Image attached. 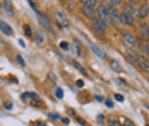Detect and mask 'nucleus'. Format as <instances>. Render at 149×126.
Returning <instances> with one entry per match:
<instances>
[{
	"mask_svg": "<svg viewBox=\"0 0 149 126\" xmlns=\"http://www.w3.org/2000/svg\"><path fill=\"white\" fill-rule=\"evenodd\" d=\"M122 5H123V14L129 15V17L134 21V24L141 21V15H139V3H137V2H123Z\"/></svg>",
	"mask_w": 149,
	"mask_h": 126,
	"instance_id": "nucleus-1",
	"label": "nucleus"
},
{
	"mask_svg": "<svg viewBox=\"0 0 149 126\" xmlns=\"http://www.w3.org/2000/svg\"><path fill=\"white\" fill-rule=\"evenodd\" d=\"M96 10H98V19L103 22L106 28H108L110 24H113V22H111V17H110V7H108L106 3H98V9H96Z\"/></svg>",
	"mask_w": 149,
	"mask_h": 126,
	"instance_id": "nucleus-2",
	"label": "nucleus"
},
{
	"mask_svg": "<svg viewBox=\"0 0 149 126\" xmlns=\"http://www.w3.org/2000/svg\"><path fill=\"white\" fill-rule=\"evenodd\" d=\"M122 43H123L125 48L134 50L135 46H137V36H135L134 32H122Z\"/></svg>",
	"mask_w": 149,
	"mask_h": 126,
	"instance_id": "nucleus-3",
	"label": "nucleus"
},
{
	"mask_svg": "<svg viewBox=\"0 0 149 126\" xmlns=\"http://www.w3.org/2000/svg\"><path fill=\"white\" fill-rule=\"evenodd\" d=\"M125 58L129 60V63L130 65H134V67H139V60H141V55L134 51V50H129V51H125Z\"/></svg>",
	"mask_w": 149,
	"mask_h": 126,
	"instance_id": "nucleus-4",
	"label": "nucleus"
},
{
	"mask_svg": "<svg viewBox=\"0 0 149 126\" xmlns=\"http://www.w3.org/2000/svg\"><path fill=\"white\" fill-rule=\"evenodd\" d=\"M91 24H93V29H94L100 36H104V34H106V26H104L98 17H94V19L91 21Z\"/></svg>",
	"mask_w": 149,
	"mask_h": 126,
	"instance_id": "nucleus-5",
	"label": "nucleus"
},
{
	"mask_svg": "<svg viewBox=\"0 0 149 126\" xmlns=\"http://www.w3.org/2000/svg\"><path fill=\"white\" fill-rule=\"evenodd\" d=\"M55 22H57L62 29H67V28H69V21H67V15H65V12H57V14H55Z\"/></svg>",
	"mask_w": 149,
	"mask_h": 126,
	"instance_id": "nucleus-6",
	"label": "nucleus"
},
{
	"mask_svg": "<svg viewBox=\"0 0 149 126\" xmlns=\"http://www.w3.org/2000/svg\"><path fill=\"white\" fill-rule=\"evenodd\" d=\"M38 19H40V26H43V29H46L48 32H53V28H52V22L48 21V17L41 12H38Z\"/></svg>",
	"mask_w": 149,
	"mask_h": 126,
	"instance_id": "nucleus-7",
	"label": "nucleus"
},
{
	"mask_svg": "<svg viewBox=\"0 0 149 126\" xmlns=\"http://www.w3.org/2000/svg\"><path fill=\"white\" fill-rule=\"evenodd\" d=\"M141 72H144V73H149V58L141 55V60H139V67H137Z\"/></svg>",
	"mask_w": 149,
	"mask_h": 126,
	"instance_id": "nucleus-8",
	"label": "nucleus"
},
{
	"mask_svg": "<svg viewBox=\"0 0 149 126\" xmlns=\"http://www.w3.org/2000/svg\"><path fill=\"white\" fill-rule=\"evenodd\" d=\"M118 24H123V26L132 28V26H134V21H132V19H130L127 14H123V12H122V14H120V17H118Z\"/></svg>",
	"mask_w": 149,
	"mask_h": 126,
	"instance_id": "nucleus-9",
	"label": "nucleus"
},
{
	"mask_svg": "<svg viewBox=\"0 0 149 126\" xmlns=\"http://www.w3.org/2000/svg\"><path fill=\"white\" fill-rule=\"evenodd\" d=\"M0 31H2V34H5V36H12V34H14L12 28H10L5 21H0Z\"/></svg>",
	"mask_w": 149,
	"mask_h": 126,
	"instance_id": "nucleus-10",
	"label": "nucleus"
},
{
	"mask_svg": "<svg viewBox=\"0 0 149 126\" xmlns=\"http://www.w3.org/2000/svg\"><path fill=\"white\" fill-rule=\"evenodd\" d=\"M139 15H141V21L148 17L149 15V3H139Z\"/></svg>",
	"mask_w": 149,
	"mask_h": 126,
	"instance_id": "nucleus-11",
	"label": "nucleus"
},
{
	"mask_svg": "<svg viewBox=\"0 0 149 126\" xmlns=\"http://www.w3.org/2000/svg\"><path fill=\"white\" fill-rule=\"evenodd\" d=\"M108 63H110V68H111V70H115V72H122L123 70V67L120 65V61L118 60H115V58L108 60Z\"/></svg>",
	"mask_w": 149,
	"mask_h": 126,
	"instance_id": "nucleus-12",
	"label": "nucleus"
},
{
	"mask_svg": "<svg viewBox=\"0 0 149 126\" xmlns=\"http://www.w3.org/2000/svg\"><path fill=\"white\" fill-rule=\"evenodd\" d=\"M82 14L86 17H89L91 21L96 17V9H91V7H82Z\"/></svg>",
	"mask_w": 149,
	"mask_h": 126,
	"instance_id": "nucleus-13",
	"label": "nucleus"
},
{
	"mask_svg": "<svg viewBox=\"0 0 149 126\" xmlns=\"http://www.w3.org/2000/svg\"><path fill=\"white\" fill-rule=\"evenodd\" d=\"M81 7H91V9H98V2L96 0H82Z\"/></svg>",
	"mask_w": 149,
	"mask_h": 126,
	"instance_id": "nucleus-14",
	"label": "nucleus"
},
{
	"mask_svg": "<svg viewBox=\"0 0 149 126\" xmlns=\"http://www.w3.org/2000/svg\"><path fill=\"white\" fill-rule=\"evenodd\" d=\"M21 99H22V101H33V102H34V101H38V96L33 94V92H24V94L21 96Z\"/></svg>",
	"mask_w": 149,
	"mask_h": 126,
	"instance_id": "nucleus-15",
	"label": "nucleus"
},
{
	"mask_svg": "<svg viewBox=\"0 0 149 126\" xmlns=\"http://www.w3.org/2000/svg\"><path fill=\"white\" fill-rule=\"evenodd\" d=\"M141 51H142V56L149 58V41H146V43L141 44Z\"/></svg>",
	"mask_w": 149,
	"mask_h": 126,
	"instance_id": "nucleus-16",
	"label": "nucleus"
},
{
	"mask_svg": "<svg viewBox=\"0 0 149 126\" xmlns=\"http://www.w3.org/2000/svg\"><path fill=\"white\" fill-rule=\"evenodd\" d=\"M148 28H149V24H141V26H139V31H141V36H142L144 39H148Z\"/></svg>",
	"mask_w": 149,
	"mask_h": 126,
	"instance_id": "nucleus-17",
	"label": "nucleus"
},
{
	"mask_svg": "<svg viewBox=\"0 0 149 126\" xmlns=\"http://www.w3.org/2000/svg\"><path fill=\"white\" fill-rule=\"evenodd\" d=\"M33 36H34V39H36V43H38V44H41V43L45 41V38H43V32H41V31H36V32H33Z\"/></svg>",
	"mask_w": 149,
	"mask_h": 126,
	"instance_id": "nucleus-18",
	"label": "nucleus"
},
{
	"mask_svg": "<svg viewBox=\"0 0 149 126\" xmlns=\"http://www.w3.org/2000/svg\"><path fill=\"white\" fill-rule=\"evenodd\" d=\"M91 50H93L96 55L100 56V58H104V53L101 51V50H100V48H98V46H96V44H91Z\"/></svg>",
	"mask_w": 149,
	"mask_h": 126,
	"instance_id": "nucleus-19",
	"label": "nucleus"
},
{
	"mask_svg": "<svg viewBox=\"0 0 149 126\" xmlns=\"http://www.w3.org/2000/svg\"><path fill=\"white\" fill-rule=\"evenodd\" d=\"M70 63H72V65H74V67H75V68H77V70H79V72H81L82 75H88V72H86V70H84V68H82V65H79V63H77L75 60H72Z\"/></svg>",
	"mask_w": 149,
	"mask_h": 126,
	"instance_id": "nucleus-20",
	"label": "nucleus"
},
{
	"mask_svg": "<svg viewBox=\"0 0 149 126\" xmlns=\"http://www.w3.org/2000/svg\"><path fill=\"white\" fill-rule=\"evenodd\" d=\"M120 125H122V126H135L134 123H132V121H130V119H129V118H123V119H122V123H120Z\"/></svg>",
	"mask_w": 149,
	"mask_h": 126,
	"instance_id": "nucleus-21",
	"label": "nucleus"
},
{
	"mask_svg": "<svg viewBox=\"0 0 149 126\" xmlns=\"http://www.w3.org/2000/svg\"><path fill=\"white\" fill-rule=\"evenodd\" d=\"M24 32H26V36H28V38H33V31H31L29 24H26V26H24Z\"/></svg>",
	"mask_w": 149,
	"mask_h": 126,
	"instance_id": "nucleus-22",
	"label": "nucleus"
},
{
	"mask_svg": "<svg viewBox=\"0 0 149 126\" xmlns=\"http://www.w3.org/2000/svg\"><path fill=\"white\" fill-rule=\"evenodd\" d=\"M60 48H62V50H63V51H69V48H70V46H69V43L62 41V43H60Z\"/></svg>",
	"mask_w": 149,
	"mask_h": 126,
	"instance_id": "nucleus-23",
	"label": "nucleus"
},
{
	"mask_svg": "<svg viewBox=\"0 0 149 126\" xmlns=\"http://www.w3.org/2000/svg\"><path fill=\"white\" fill-rule=\"evenodd\" d=\"M55 96H57L58 99H62L63 97V90H62V89H57V90H55Z\"/></svg>",
	"mask_w": 149,
	"mask_h": 126,
	"instance_id": "nucleus-24",
	"label": "nucleus"
},
{
	"mask_svg": "<svg viewBox=\"0 0 149 126\" xmlns=\"http://www.w3.org/2000/svg\"><path fill=\"white\" fill-rule=\"evenodd\" d=\"M104 104H106V107H113V101L111 99H104Z\"/></svg>",
	"mask_w": 149,
	"mask_h": 126,
	"instance_id": "nucleus-25",
	"label": "nucleus"
},
{
	"mask_svg": "<svg viewBox=\"0 0 149 126\" xmlns=\"http://www.w3.org/2000/svg\"><path fill=\"white\" fill-rule=\"evenodd\" d=\"M48 118L53 119V121H57V119H58V114H57V112H52V114H48Z\"/></svg>",
	"mask_w": 149,
	"mask_h": 126,
	"instance_id": "nucleus-26",
	"label": "nucleus"
},
{
	"mask_svg": "<svg viewBox=\"0 0 149 126\" xmlns=\"http://www.w3.org/2000/svg\"><path fill=\"white\" fill-rule=\"evenodd\" d=\"M15 60H17V63H19V65H24V60H22V56H21V55L15 56Z\"/></svg>",
	"mask_w": 149,
	"mask_h": 126,
	"instance_id": "nucleus-27",
	"label": "nucleus"
},
{
	"mask_svg": "<svg viewBox=\"0 0 149 126\" xmlns=\"http://www.w3.org/2000/svg\"><path fill=\"white\" fill-rule=\"evenodd\" d=\"M108 126H122V125H120L118 121H115V119H111V121L108 123Z\"/></svg>",
	"mask_w": 149,
	"mask_h": 126,
	"instance_id": "nucleus-28",
	"label": "nucleus"
},
{
	"mask_svg": "<svg viewBox=\"0 0 149 126\" xmlns=\"http://www.w3.org/2000/svg\"><path fill=\"white\" fill-rule=\"evenodd\" d=\"M75 44H77V48H81V43L77 41V39H75ZM77 53H79V55H81V53H82V51H81V50H77Z\"/></svg>",
	"mask_w": 149,
	"mask_h": 126,
	"instance_id": "nucleus-29",
	"label": "nucleus"
},
{
	"mask_svg": "<svg viewBox=\"0 0 149 126\" xmlns=\"http://www.w3.org/2000/svg\"><path fill=\"white\" fill-rule=\"evenodd\" d=\"M115 99H117V101H123V96H122V94H117V96H115Z\"/></svg>",
	"mask_w": 149,
	"mask_h": 126,
	"instance_id": "nucleus-30",
	"label": "nucleus"
},
{
	"mask_svg": "<svg viewBox=\"0 0 149 126\" xmlns=\"http://www.w3.org/2000/svg\"><path fill=\"white\" fill-rule=\"evenodd\" d=\"M144 107H146V109L149 111V102H146V104H144Z\"/></svg>",
	"mask_w": 149,
	"mask_h": 126,
	"instance_id": "nucleus-31",
	"label": "nucleus"
},
{
	"mask_svg": "<svg viewBox=\"0 0 149 126\" xmlns=\"http://www.w3.org/2000/svg\"><path fill=\"white\" fill-rule=\"evenodd\" d=\"M148 41H149V28H148Z\"/></svg>",
	"mask_w": 149,
	"mask_h": 126,
	"instance_id": "nucleus-32",
	"label": "nucleus"
},
{
	"mask_svg": "<svg viewBox=\"0 0 149 126\" xmlns=\"http://www.w3.org/2000/svg\"><path fill=\"white\" fill-rule=\"evenodd\" d=\"M148 126H149V125H148Z\"/></svg>",
	"mask_w": 149,
	"mask_h": 126,
	"instance_id": "nucleus-33",
	"label": "nucleus"
}]
</instances>
